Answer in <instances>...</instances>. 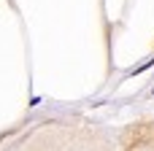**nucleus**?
I'll return each instance as SVG.
<instances>
[{
	"instance_id": "1",
	"label": "nucleus",
	"mask_w": 154,
	"mask_h": 151,
	"mask_svg": "<svg viewBox=\"0 0 154 151\" xmlns=\"http://www.w3.org/2000/svg\"><path fill=\"white\" fill-rule=\"evenodd\" d=\"M152 92H154V89H152Z\"/></svg>"
}]
</instances>
